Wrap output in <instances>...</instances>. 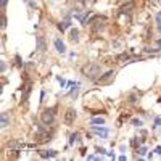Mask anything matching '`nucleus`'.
I'll use <instances>...</instances> for the list:
<instances>
[{
	"label": "nucleus",
	"mask_w": 161,
	"mask_h": 161,
	"mask_svg": "<svg viewBox=\"0 0 161 161\" xmlns=\"http://www.w3.org/2000/svg\"><path fill=\"white\" fill-rule=\"evenodd\" d=\"M53 119H55V115H53V110H52V108H45V110L40 113V121H42V124L50 126L52 122H53Z\"/></svg>",
	"instance_id": "f257e3e1"
},
{
	"label": "nucleus",
	"mask_w": 161,
	"mask_h": 161,
	"mask_svg": "<svg viewBox=\"0 0 161 161\" xmlns=\"http://www.w3.org/2000/svg\"><path fill=\"white\" fill-rule=\"evenodd\" d=\"M82 73L89 79H97V74L100 73V68L95 66V65H89V66H84L82 68Z\"/></svg>",
	"instance_id": "f03ea898"
},
{
	"label": "nucleus",
	"mask_w": 161,
	"mask_h": 161,
	"mask_svg": "<svg viewBox=\"0 0 161 161\" xmlns=\"http://www.w3.org/2000/svg\"><path fill=\"white\" fill-rule=\"evenodd\" d=\"M115 71H106L105 74H102L100 77H98V84H102V86H106V84H111L113 79H115Z\"/></svg>",
	"instance_id": "7ed1b4c3"
},
{
	"label": "nucleus",
	"mask_w": 161,
	"mask_h": 161,
	"mask_svg": "<svg viewBox=\"0 0 161 161\" xmlns=\"http://www.w3.org/2000/svg\"><path fill=\"white\" fill-rule=\"evenodd\" d=\"M74 119H76V111L74 110H68L65 113V122L66 124H73Z\"/></svg>",
	"instance_id": "20e7f679"
},
{
	"label": "nucleus",
	"mask_w": 161,
	"mask_h": 161,
	"mask_svg": "<svg viewBox=\"0 0 161 161\" xmlns=\"http://www.w3.org/2000/svg\"><path fill=\"white\" fill-rule=\"evenodd\" d=\"M55 49H56V52H60V53H65L66 52V47H65V42L61 40V39H55Z\"/></svg>",
	"instance_id": "39448f33"
},
{
	"label": "nucleus",
	"mask_w": 161,
	"mask_h": 161,
	"mask_svg": "<svg viewBox=\"0 0 161 161\" xmlns=\"http://www.w3.org/2000/svg\"><path fill=\"white\" fill-rule=\"evenodd\" d=\"M92 131L95 132V134L102 135V137H106V135H108V129H105V127H97V126H92Z\"/></svg>",
	"instance_id": "423d86ee"
},
{
	"label": "nucleus",
	"mask_w": 161,
	"mask_h": 161,
	"mask_svg": "<svg viewBox=\"0 0 161 161\" xmlns=\"http://www.w3.org/2000/svg\"><path fill=\"white\" fill-rule=\"evenodd\" d=\"M36 40H37V50H39V52H44V50H45V42H44V39H42L40 36H37Z\"/></svg>",
	"instance_id": "0eeeda50"
},
{
	"label": "nucleus",
	"mask_w": 161,
	"mask_h": 161,
	"mask_svg": "<svg viewBox=\"0 0 161 161\" xmlns=\"http://www.w3.org/2000/svg\"><path fill=\"white\" fill-rule=\"evenodd\" d=\"M40 156H42V158H53V156H56V151H55V150H49V151H40Z\"/></svg>",
	"instance_id": "6e6552de"
},
{
	"label": "nucleus",
	"mask_w": 161,
	"mask_h": 161,
	"mask_svg": "<svg viewBox=\"0 0 161 161\" xmlns=\"http://www.w3.org/2000/svg\"><path fill=\"white\" fill-rule=\"evenodd\" d=\"M69 37H71V40L77 42V39H79V31L76 29V27H73V29L69 31Z\"/></svg>",
	"instance_id": "1a4fd4ad"
},
{
	"label": "nucleus",
	"mask_w": 161,
	"mask_h": 161,
	"mask_svg": "<svg viewBox=\"0 0 161 161\" xmlns=\"http://www.w3.org/2000/svg\"><path fill=\"white\" fill-rule=\"evenodd\" d=\"M132 7H134V3H132V2H129V3H127V5H122V7H121V11H122V13H129Z\"/></svg>",
	"instance_id": "9d476101"
},
{
	"label": "nucleus",
	"mask_w": 161,
	"mask_h": 161,
	"mask_svg": "<svg viewBox=\"0 0 161 161\" xmlns=\"http://www.w3.org/2000/svg\"><path fill=\"white\" fill-rule=\"evenodd\" d=\"M79 140V134L77 132H74V134H71V137H69V144L73 145V144H76V142Z\"/></svg>",
	"instance_id": "9b49d317"
},
{
	"label": "nucleus",
	"mask_w": 161,
	"mask_h": 161,
	"mask_svg": "<svg viewBox=\"0 0 161 161\" xmlns=\"http://www.w3.org/2000/svg\"><path fill=\"white\" fill-rule=\"evenodd\" d=\"M8 126V116L7 113H2V127H7Z\"/></svg>",
	"instance_id": "f8f14e48"
},
{
	"label": "nucleus",
	"mask_w": 161,
	"mask_h": 161,
	"mask_svg": "<svg viewBox=\"0 0 161 161\" xmlns=\"http://www.w3.org/2000/svg\"><path fill=\"white\" fill-rule=\"evenodd\" d=\"M156 26H158V31L161 32V11L156 13Z\"/></svg>",
	"instance_id": "ddd939ff"
},
{
	"label": "nucleus",
	"mask_w": 161,
	"mask_h": 161,
	"mask_svg": "<svg viewBox=\"0 0 161 161\" xmlns=\"http://www.w3.org/2000/svg\"><path fill=\"white\" fill-rule=\"evenodd\" d=\"M90 122L92 124H105V119H103V118H93Z\"/></svg>",
	"instance_id": "4468645a"
},
{
	"label": "nucleus",
	"mask_w": 161,
	"mask_h": 161,
	"mask_svg": "<svg viewBox=\"0 0 161 161\" xmlns=\"http://www.w3.org/2000/svg\"><path fill=\"white\" fill-rule=\"evenodd\" d=\"M68 26H69V21L60 23V24H58V29H60V31H63V29H66V27H68Z\"/></svg>",
	"instance_id": "2eb2a0df"
},
{
	"label": "nucleus",
	"mask_w": 161,
	"mask_h": 161,
	"mask_svg": "<svg viewBox=\"0 0 161 161\" xmlns=\"http://www.w3.org/2000/svg\"><path fill=\"white\" fill-rule=\"evenodd\" d=\"M87 15H89V11L86 13V15H76V18H77L80 23H84V21H86V18H87Z\"/></svg>",
	"instance_id": "dca6fc26"
},
{
	"label": "nucleus",
	"mask_w": 161,
	"mask_h": 161,
	"mask_svg": "<svg viewBox=\"0 0 161 161\" xmlns=\"http://www.w3.org/2000/svg\"><path fill=\"white\" fill-rule=\"evenodd\" d=\"M132 124L134 126H142V121L140 119H132Z\"/></svg>",
	"instance_id": "f3484780"
},
{
	"label": "nucleus",
	"mask_w": 161,
	"mask_h": 161,
	"mask_svg": "<svg viewBox=\"0 0 161 161\" xmlns=\"http://www.w3.org/2000/svg\"><path fill=\"white\" fill-rule=\"evenodd\" d=\"M7 26V18H5V15H2V27H5Z\"/></svg>",
	"instance_id": "a211bd4d"
},
{
	"label": "nucleus",
	"mask_w": 161,
	"mask_h": 161,
	"mask_svg": "<svg viewBox=\"0 0 161 161\" xmlns=\"http://www.w3.org/2000/svg\"><path fill=\"white\" fill-rule=\"evenodd\" d=\"M139 153H140V155H145V153H147V148H145V147H142V148H139Z\"/></svg>",
	"instance_id": "6ab92c4d"
},
{
	"label": "nucleus",
	"mask_w": 161,
	"mask_h": 161,
	"mask_svg": "<svg viewBox=\"0 0 161 161\" xmlns=\"http://www.w3.org/2000/svg\"><path fill=\"white\" fill-rule=\"evenodd\" d=\"M97 151H98V153H102V155H105V153H106L105 148H97Z\"/></svg>",
	"instance_id": "aec40b11"
},
{
	"label": "nucleus",
	"mask_w": 161,
	"mask_h": 161,
	"mask_svg": "<svg viewBox=\"0 0 161 161\" xmlns=\"http://www.w3.org/2000/svg\"><path fill=\"white\" fill-rule=\"evenodd\" d=\"M155 124L156 126H161V119H159V118H156V119H155Z\"/></svg>",
	"instance_id": "412c9836"
},
{
	"label": "nucleus",
	"mask_w": 161,
	"mask_h": 161,
	"mask_svg": "<svg viewBox=\"0 0 161 161\" xmlns=\"http://www.w3.org/2000/svg\"><path fill=\"white\" fill-rule=\"evenodd\" d=\"M7 2H8V0H2V8L7 7Z\"/></svg>",
	"instance_id": "4be33fe9"
},
{
	"label": "nucleus",
	"mask_w": 161,
	"mask_h": 161,
	"mask_svg": "<svg viewBox=\"0 0 161 161\" xmlns=\"http://www.w3.org/2000/svg\"><path fill=\"white\" fill-rule=\"evenodd\" d=\"M155 151H156L158 155H161V147H156V150H155Z\"/></svg>",
	"instance_id": "5701e85b"
},
{
	"label": "nucleus",
	"mask_w": 161,
	"mask_h": 161,
	"mask_svg": "<svg viewBox=\"0 0 161 161\" xmlns=\"http://www.w3.org/2000/svg\"><path fill=\"white\" fill-rule=\"evenodd\" d=\"M158 45H161V39H159V40H158Z\"/></svg>",
	"instance_id": "b1692460"
}]
</instances>
